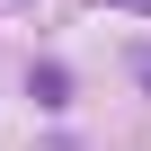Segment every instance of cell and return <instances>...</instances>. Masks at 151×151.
I'll return each instance as SVG.
<instances>
[{
    "label": "cell",
    "mask_w": 151,
    "mask_h": 151,
    "mask_svg": "<svg viewBox=\"0 0 151 151\" xmlns=\"http://www.w3.org/2000/svg\"><path fill=\"white\" fill-rule=\"evenodd\" d=\"M27 89H36L45 107H62V98H71V71H62V62H45V71H27Z\"/></svg>",
    "instance_id": "cell-1"
},
{
    "label": "cell",
    "mask_w": 151,
    "mask_h": 151,
    "mask_svg": "<svg viewBox=\"0 0 151 151\" xmlns=\"http://www.w3.org/2000/svg\"><path fill=\"white\" fill-rule=\"evenodd\" d=\"M133 80H142V89H151V45H142V53H133Z\"/></svg>",
    "instance_id": "cell-2"
},
{
    "label": "cell",
    "mask_w": 151,
    "mask_h": 151,
    "mask_svg": "<svg viewBox=\"0 0 151 151\" xmlns=\"http://www.w3.org/2000/svg\"><path fill=\"white\" fill-rule=\"evenodd\" d=\"M98 9H151V0H98Z\"/></svg>",
    "instance_id": "cell-3"
}]
</instances>
